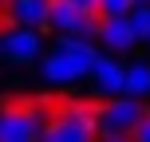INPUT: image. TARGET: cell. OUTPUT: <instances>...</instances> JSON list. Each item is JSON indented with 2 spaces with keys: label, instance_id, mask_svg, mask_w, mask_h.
<instances>
[{
  "label": "cell",
  "instance_id": "obj_1",
  "mask_svg": "<svg viewBox=\"0 0 150 142\" xmlns=\"http://www.w3.org/2000/svg\"><path fill=\"white\" fill-rule=\"evenodd\" d=\"M99 52L91 47V40L79 36H59V44L52 47V55L44 59V79L47 83H75L83 75H91Z\"/></svg>",
  "mask_w": 150,
  "mask_h": 142
},
{
  "label": "cell",
  "instance_id": "obj_2",
  "mask_svg": "<svg viewBox=\"0 0 150 142\" xmlns=\"http://www.w3.org/2000/svg\"><path fill=\"white\" fill-rule=\"evenodd\" d=\"M95 134H99L95 111L87 103H67L47 119L44 142H95Z\"/></svg>",
  "mask_w": 150,
  "mask_h": 142
},
{
  "label": "cell",
  "instance_id": "obj_3",
  "mask_svg": "<svg viewBox=\"0 0 150 142\" xmlns=\"http://www.w3.org/2000/svg\"><path fill=\"white\" fill-rule=\"evenodd\" d=\"M47 119L52 114L40 103H20L0 111V142H44Z\"/></svg>",
  "mask_w": 150,
  "mask_h": 142
},
{
  "label": "cell",
  "instance_id": "obj_4",
  "mask_svg": "<svg viewBox=\"0 0 150 142\" xmlns=\"http://www.w3.org/2000/svg\"><path fill=\"white\" fill-rule=\"evenodd\" d=\"M142 114H146V107L138 99L119 95V99H111V103H103L95 111V122H99V134L103 138H130L134 126L142 122Z\"/></svg>",
  "mask_w": 150,
  "mask_h": 142
},
{
  "label": "cell",
  "instance_id": "obj_5",
  "mask_svg": "<svg viewBox=\"0 0 150 142\" xmlns=\"http://www.w3.org/2000/svg\"><path fill=\"white\" fill-rule=\"evenodd\" d=\"M47 28L59 32V36H79V40H87V36H99L103 20H99V16L75 12V8L63 4V0H52V8H47Z\"/></svg>",
  "mask_w": 150,
  "mask_h": 142
},
{
  "label": "cell",
  "instance_id": "obj_6",
  "mask_svg": "<svg viewBox=\"0 0 150 142\" xmlns=\"http://www.w3.org/2000/svg\"><path fill=\"white\" fill-rule=\"evenodd\" d=\"M40 32H28V28H12L8 36H0V59L8 63H32L40 55Z\"/></svg>",
  "mask_w": 150,
  "mask_h": 142
},
{
  "label": "cell",
  "instance_id": "obj_7",
  "mask_svg": "<svg viewBox=\"0 0 150 142\" xmlns=\"http://www.w3.org/2000/svg\"><path fill=\"white\" fill-rule=\"evenodd\" d=\"M47 8H52V0H8V24L40 32L47 28Z\"/></svg>",
  "mask_w": 150,
  "mask_h": 142
},
{
  "label": "cell",
  "instance_id": "obj_8",
  "mask_svg": "<svg viewBox=\"0 0 150 142\" xmlns=\"http://www.w3.org/2000/svg\"><path fill=\"white\" fill-rule=\"evenodd\" d=\"M91 79H95V91H99V95L119 99L122 95V83H127V67H122L115 55H99L95 67H91Z\"/></svg>",
  "mask_w": 150,
  "mask_h": 142
},
{
  "label": "cell",
  "instance_id": "obj_9",
  "mask_svg": "<svg viewBox=\"0 0 150 142\" xmlns=\"http://www.w3.org/2000/svg\"><path fill=\"white\" fill-rule=\"evenodd\" d=\"M99 40H103V47H107V52H130V47L138 44V40H134V28H130V20H127V16H119V20H107V16H103Z\"/></svg>",
  "mask_w": 150,
  "mask_h": 142
},
{
  "label": "cell",
  "instance_id": "obj_10",
  "mask_svg": "<svg viewBox=\"0 0 150 142\" xmlns=\"http://www.w3.org/2000/svg\"><path fill=\"white\" fill-rule=\"evenodd\" d=\"M122 95H127V99H146L150 95V63H130V67H127Z\"/></svg>",
  "mask_w": 150,
  "mask_h": 142
},
{
  "label": "cell",
  "instance_id": "obj_11",
  "mask_svg": "<svg viewBox=\"0 0 150 142\" xmlns=\"http://www.w3.org/2000/svg\"><path fill=\"white\" fill-rule=\"evenodd\" d=\"M127 20H130V28H134L138 44H150V4H134V12H130Z\"/></svg>",
  "mask_w": 150,
  "mask_h": 142
},
{
  "label": "cell",
  "instance_id": "obj_12",
  "mask_svg": "<svg viewBox=\"0 0 150 142\" xmlns=\"http://www.w3.org/2000/svg\"><path fill=\"white\" fill-rule=\"evenodd\" d=\"M99 12H103L107 20H119V16L134 12V0H99Z\"/></svg>",
  "mask_w": 150,
  "mask_h": 142
},
{
  "label": "cell",
  "instance_id": "obj_13",
  "mask_svg": "<svg viewBox=\"0 0 150 142\" xmlns=\"http://www.w3.org/2000/svg\"><path fill=\"white\" fill-rule=\"evenodd\" d=\"M63 4H71L75 12H83V16H99V0H63Z\"/></svg>",
  "mask_w": 150,
  "mask_h": 142
},
{
  "label": "cell",
  "instance_id": "obj_14",
  "mask_svg": "<svg viewBox=\"0 0 150 142\" xmlns=\"http://www.w3.org/2000/svg\"><path fill=\"white\" fill-rule=\"evenodd\" d=\"M130 142H150V111L142 114V122L134 126V134H130Z\"/></svg>",
  "mask_w": 150,
  "mask_h": 142
},
{
  "label": "cell",
  "instance_id": "obj_15",
  "mask_svg": "<svg viewBox=\"0 0 150 142\" xmlns=\"http://www.w3.org/2000/svg\"><path fill=\"white\" fill-rule=\"evenodd\" d=\"M95 142H130V138H95Z\"/></svg>",
  "mask_w": 150,
  "mask_h": 142
},
{
  "label": "cell",
  "instance_id": "obj_16",
  "mask_svg": "<svg viewBox=\"0 0 150 142\" xmlns=\"http://www.w3.org/2000/svg\"><path fill=\"white\" fill-rule=\"evenodd\" d=\"M134 4H150V0H134Z\"/></svg>",
  "mask_w": 150,
  "mask_h": 142
},
{
  "label": "cell",
  "instance_id": "obj_17",
  "mask_svg": "<svg viewBox=\"0 0 150 142\" xmlns=\"http://www.w3.org/2000/svg\"><path fill=\"white\" fill-rule=\"evenodd\" d=\"M0 111H4V107H0Z\"/></svg>",
  "mask_w": 150,
  "mask_h": 142
}]
</instances>
